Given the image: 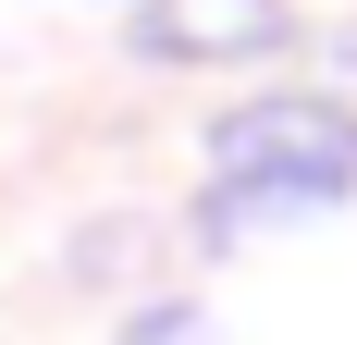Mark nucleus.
<instances>
[{
	"label": "nucleus",
	"mask_w": 357,
	"mask_h": 345,
	"mask_svg": "<svg viewBox=\"0 0 357 345\" xmlns=\"http://www.w3.org/2000/svg\"><path fill=\"white\" fill-rule=\"evenodd\" d=\"M284 0H148L136 13V50L148 62H271L284 50Z\"/></svg>",
	"instance_id": "nucleus-2"
},
{
	"label": "nucleus",
	"mask_w": 357,
	"mask_h": 345,
	"mask_svg": "<svg viewBox=\"0 0 357 345\" xmlns=\"http://www.w3.org/2000/svg\"><path fill=\"white\" fill-rule=\"evenodd\" d=\"M357 185V124L333 99H247L222 111L210 136V222L247 235V222H308Z\"/></svg>",
	"instance_id": "nucleus-1"
}]
</instances>
